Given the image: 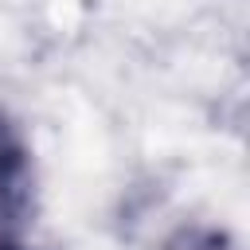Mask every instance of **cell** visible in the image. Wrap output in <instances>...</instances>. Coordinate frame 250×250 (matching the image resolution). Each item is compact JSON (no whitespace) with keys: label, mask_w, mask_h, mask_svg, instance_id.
<instances>
[{"label":"cell","mask_w":250,"mask_h":250,"mask_svg":"<svg viewBox=\"0 0 250 250\" xmlns=\"http://www.w3.org/2000/svg\"><path fill=\"white\" fill-rule=\"evenodd\" d=\"M160 250H238L234 238L223 227H207V223H188L180 230H172L164 238Z\"/></svg>","instance_id":"obj_2"},{"label":"cell","mask_w":250,"mask_h":250,"mask_svg":"<svg viewBox=\"0 0 250 250\" xmlns=\"http://www.w3.org/2000/svg\"><path fill=\"white\" fill-rule=\"evenodd\" d=\"M35 230V168L31 148L0 105V250H31Z\"/></svg>","instance_id":"obj_1"}]
</instances>
